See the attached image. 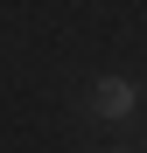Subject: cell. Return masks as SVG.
<instances>
[{"instance_id": "cell-2", "label": "cell", "mask_w": 147, "mask_h": 153, "mask_svg": "<svg viewBox=\"0 0 147 153\" xmlns=\"http://www.w3.org/2000/svg\"><path fill=\"white\" fill-rule=\"evenodd\" d=\"M112 153H126V146H112Z\"/></svg>"}, {"instance_id": "cell-1", "label": "cell", "mask_w": 147, "mask_h": 153, "mask_svg": "<svg viewBox=\"0 0 147 153\" xmlns=\"http://www.w3.org/2000/svg\"><path fill=\"white\" fill-rule=\"evenodd\" d=\"M133 105H140L133 76H119V70H105V76L91 84V111L105 118V125H119V118H133Z\"/></svg>"}]
</instances>
